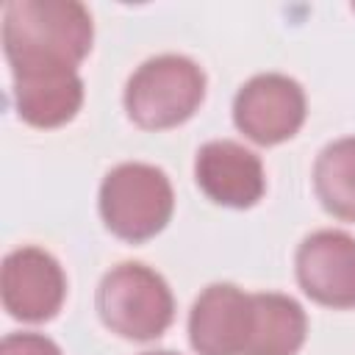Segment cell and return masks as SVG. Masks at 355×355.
<instances>
[{
	"mask_svg": "<svg viewBox=\"0 0 355 355\" xmlns=\"http://www.w3.org/2000/svg\"><path fill=\"white\" fill-rule=\"evenodd\" d=\"M92 17L72 0H14L3 11V47L14 75L75 69L92 50Z\"/></svg>",
	"mask_w": 355,
	"mask_h": 355,
	"instance_id": "6da1fadb",
	"label": "cell"
},
{
	"mask_svg": "<svg viewBox=\"0 0 355 355\" xmlns=\"http://www.w3.org/2000/svg\"><path fill=\"white\" fill-rule=\"evenodd\" d=\"M205 94L202 69L186 55H158L144 61L125 86L128 116L147 130L186 122Z\"/></svg>",
	"mask_w": 355,
	"mask_h": 355,
	"instance_id": "7a4b0ae2",
	"label": "cell"
},
{
	"mask_svg": "<svg viewBox=\"0 0 355 355\" xmlns=\"http://www.w3.org/2000/svg\"><path fill=\"white\" fill-rule=\"evenodd\" d=\"M97 311L105 327L122 338L150 341L158 338L175 313L172 291L166 280L144 263L114 266L97 288Z\"/></svg>",
	"mask_w": 355,
	"mask_h": 355,
	"instance_id": "3957f363",
	"label": "cell"
},
{
	"mask_svg": "<svg viewBox=\"0 0 355 355\" xmlns=\"http://www.w3.org/2000/svg\"><path fill=\"white\" fill-rule=\"evenodd\" d=\"M169 178L150 164H119L100 186V214L105 227L125 241L153 239L172 216Z\"/></svg>",
	"mask_w": 355,
	"mask_h": 355,
	"instance_id": "277c9868",
	"label": "cell"
},
{
	"mask_svg": "<svg viewBox=\"0 0 355 355\" xmlns=\"http://www.w3.org/2000/svg\"><path fill=\"white\" fill-rule=\"evenodd\" d=\"M239 130L258 144L291 139L305 119V94L286 75H258L247 80L233 103Z\"/></svg>",
	"mask_w": 355,
	"mask_h": 355,
	"instance_id": "5b68a950",
	"label": "cell"
},
{
	"mask_svg": "<svg viewBox=\"0 0 355 355\" xmlns=\"http://www.w3.org/2000/svg\"><path fill=\"white\" fill-rule=\"evenodd\" d=\"M252 294L230 283L208 286L189 316V338L200 355H247L252 338Z\"/></svg>",
	"mask_w": 355,
	"mask_h": 355,
	"instance_id": "8992f818",
	"label": "cell"
},
{
	"mask_svg": "<svg viewBox=\"0 0 355 355\" xmlns=\"http://www.w3.org/2000/svg\"><path fill=\"white\" fill-rule=\"evenodd\" d=\"M67 280L58 261L39 247H19L3 261V305L14 319H53L64 302Z\"/></svg>",
	"mask_w": 355,
	"mask_h": 355,
	"instance_id": "52a82bcc",
	"label": "cell"
},
{
	"mask_svg": "<svg viewBox=\"0 0 355 355\" xmlns=\"http://www.w3.org/2000/svg\"><path fill=\"white\" fill-rule=\"evenodd\" d=\"M297 280L327 308H355V239L341 230L311 233L297 250Z\"/></svg>",
	"mask_w": 355,
	"mask_h": 355,
	"instance_id": "ba28073f",
	"label": "cell"
},
{
	"mask_svg": "<svg viewBox=\"0 0 355 355\" xmlns=\"http://www.w3.org/2000/svg\"><path fill=\"white\" fill-rule=\"evenodd\" d=\"M194 178L214 202L230 208H250L263 194V166L258 155L227 139L200 147Z\"/></svg>",
	"mask_w": 355,
	"mask_h": 355,
	"instance_id": "9c48e42d",
	"label": "cell"
},
{
	"mask_svg": "<svg viewBox=\"0 0 355 355\" xmlns=\"http://www.w3.org/2000/svg\"><path fill=\"white\" fill-rule=\"evenodd\" d=\"M17 114L36 128H58L69 122L83 103V83L75 69L14 75Z\"/></svg>",
	"mask_w": 355,
	"mask_h": 355,
	"instance_id": "30bf717a",
	"label": "cell"
},
{
	"mask_svg": "<svg viewBox=\"0 0 355 355\" xmlns=\"http://www.w3.org/2000/svg\"><path fill=\"white\" fill-rule=\"evenodd\" d=\"M252 338L247 355H294L305 341V311L283 294H252Z\"/></svg>",
	"mask_w": 355,
	"mask_h": 355,
	"instance_id": "8fae6325",
	"label": "cell"
},
{
	"mask_svg": "<svg viewBox=\"0 0 355 355\" xmlns=\"http://www.w3.org/2000/svg\"><path fill=\"white\" fill-rule=\"evenodd\" d=\"M313 186L333 216L355 222V136L338 139L319 153Z\"/></svg>",
	"mask_w": 355,
	"mask_h": 355,
	"instance_id": "7c38bea8",
	"label": "cell"
},
{
	"mask_svg": "<svg viewBox=\"0 0 355 355\" xmlns=\"http://www.w3.org/2000/svg\"><path fill=\"white\" fill-rule=\"evenodd\" d=\"M0 355H61V349L39 333H11L3 338Z\"/></svg>",
	"mask_w": 355,
	"mask_h": 355,
	"instance_id": "4fadbf2b",
	"label": "cell"
},
{
	"mask_svg": "<svg viewBox=\"0 0 355 355\" xmlns=\"http://www.w3.org/2000/svg\"><path fill=\"white\" fill-rule=\"evenodd\" d=\"M144 355H178V352H169V349H158V352H144Z\"/></svg>",
	"mask_w": 355,
	"mask_h": 355,
	"instance_id": "5bb4252c",
	"label": "cell"
}]
</instances>
